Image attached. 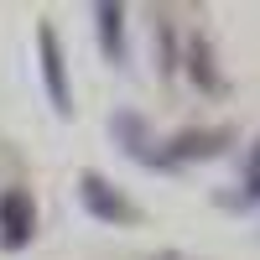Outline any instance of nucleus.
Masks as SVG:
<instances>
[{
  "label": "nucleus",
  "instance_id": "obj_1",
  "mask_svg": "<svg viewBox=\"0 0 260 260\" xmlns=\"http://www.w3.org/2000/svg\"><path fill=\"white\" fill-rule=\"evenodd\" d=\"M78 198H83V208H89V219H99V224H115V229L141 224V208L130 203L110 177H99V172H83L78 177Z\"/></svg>",
  "mask_w": 260,
  "mask_h": 260
},
{
  "label": "nucleus",
  "instance_id": "obj_2",
  "mask_svg": "<svg viewBox=\"0 0 260 260\" xmlns=\"http://www.w3.org/2000/svg\"><path fill=\"white\" fill-rule=\"evenodd\" d=\"M37 240V198L26 187H0V250L21 255Z\"/></svg>",
  "mask_w": 260,
  "mask_h": 260
},
{
  "label": "nucleus",
  "instance_id": "obj_3",
  "mask_svg": "<svg viewBox=\"0 0 260 260\" xmlns=\"http://www.w3.org/2000/svg\"><path fill=\"white\" fill-rule=\"evenodd\" d=\"M37 52H42V89H47L52 115L68 120L73 115V83H68V57H62V42L52 26H37Z\"/></svg>",
  "mask_w": 260,
  "mask_h": 260
},
{
  "label": "nucleus",
  "instance_id": "obj_4",
  "mask_svg": "<svg viewBox=\"0 0 260 260\" xmlns=\"http://www.w3.org/2000/svg\"><path fill=\"white\" fill-rule=\"evenodd\" d=\"M229 146H234V130H229V125H203V130H177V136L161 146V156H167L172 172H177V167H187V161H213V156H224Z\"/></svg>",
  "mask_w": 260,
  "mask_h": 260
},
{
  "label": "nucleus",
  "instance_id": "obj_5",
  "mask_svg": "<svg viewBox=\"0 0 260 260\" xmlns=\"http://www.w3.org/2000/svg\"><path fill=\"white\" fill-rule=\"evenodd\" d=\"M110 136H115V146L125 151L130 161L156 167V172H172V167H167V156H161V146L151 141V130H146V120H141L136 110H115V115H110Z\"/></svg>",
  "mask_w": 260,
  "mask_h": 260
},
{
  "label": "nucleus",
  "instance_id": "obj_6",
  "mask_svg": "<svg viewBox=\"0 0 260 260\" xmlns=\"http://www.w3.org/2000/svg\"><path fill=\"white\" fill-rule=\"evenodd\" d=\"M94 26H99V52H104V62H115V68H125V11L120 6H94Z\"/></svg>",
  "mask_w": 260,
  "mask_h": 260
},
{
  "label": "nucleus",
  "instance_id": "obj_7",
  "mask_svg": "<svg viewBox=\"0 0 260 260\" xmlns=\"http://www.w3.org/2000/svg\"><path fill=\"white\" fill-rule=\"evenodd\" d=\"M187 73L203 94H224V73L213 68V52H208V37H192L187 42Z\"/></svg>",
  "mask_w": 260,
  "mask_h": 260
},
{
  "label": "nucleus",
  "instance_id": "obj_8",
  "mask_svg": "<svg viewBox=\"0 0 260 260\" xmlns=\"http://www.w3.org/2000/svg\"><path fill=\"white\" fill-rule=\"evenodd\" d=\"M229 208H260V141L245 151V172H240V192L229 198Z\"/></svg>",
  "mask_w": 260,
  "mask_h": 260
}]
</instances>
